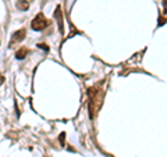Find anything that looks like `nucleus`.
<instances>
[{"label":"nucleus","mask_w":167,"mask_h":157,"mask_svg":"<svg viewBox=\"0 0 167 157\" xmlns=\"http://www.w3.org/2000/svg\"><path fill=\"white\" fill-rule=\"evenodd\" d=\"M16 6H17V9H18V10H21V11H25V10H28V9H30V3H28L26 0H18Z\"/></svg>","instance_id":"nucleus-5"},{"label":"nucleus","mask_w":167,"mask_h":157,"mask_svg":"<svg viewBox=\"0 0 167 157\" xmlns=\"http://www.w3.org/2000/svg\"><path fill=\"white\" fill-rule=\"evenodd\" d=\"M47 25H49V22H47V20L45 18V15L42 13L36 14V17L32 20V22H31V26H32L33 31H43Z\"/></svg>","instance_id":"nucleus-2"},{"label":"nucleus","mask_w":167,"mask_h":157,"mask_svg":"<svg viewBox=\"0 0 167 157\" xmlns=\"http://www.w3.org/2000/svg\"><path fill=\"white\" fill-rule=\"evenodd\" d=\"M54 17H56V20H57V22H59V31L63 33V31H64V25H63V14H61V9H60V6L56 7Z\"/></svg>","instance_id":"nucleus-4"},{"label":"nucleus","mask_w":167,"mask_h":157,"mask_svg":"<svg viewBox=\"0 0 167 157\" xmlns=\"http://www.w3.org/2000/svg\"><path fill=\"white\" fill-rule=\"evenodd\" d=\"M4 82V77L2 75V74H0V85H2V84H3Z\"/></svg>","instance_id":"nucleus-8"},{"label":"nucleus","mask_w":167,"mask_h":157,"mask_svg":"<svg viewBox=\"0 0 167 157\" xmlns=\"http://www.w3.org/2000/svg\"><path fill=\"white\" fill-rule=\"evenodd\" d=\"M26 54H28V49H26V47H21L20 50H17L16 57L18 60H24L26 57Z\"/></svg>","instance_id":"nucleus-6"},{"label":"nucleus","mask_w":167,"mask_h":157,"mask_svg":"<svg viewBox=\"0 0 167 157\" xmlns=\"http://www.w3.org/2000/svg\"><path fill=\"white\" fill-rule=\"evenodd\" d=\"M25 33H26L25 29H20V31H17V32H14L13 38H11V42H10V47H13L16 43H18V42L25 39Z\"/></svg>","instance_id":"nucleus-3"},{"label":"nucleus","mask_w":167,"mask_h":157,"mask_svg":"<svg viewBox=\"0 0 167 157\" xmlns=\"http://www.w3.org/2000/svg\"><path fill=\"white\" fill-rule=\"evenodd\" d=\"M38 47H40V49H43V50H49V47H47L45 43H40V45H38Z\"/></svg>","instance_id":"nucleus-7"},{"label":"nucleus","mask_w":167,"mask_h":157,"mask_svg":"<svg viewBox=\"0 0 167 157\" xmlns=\"http://www.w3.org/2000/svg\"><path fill=\"white\" fill-rule=\"evenodd\" d=\"M102 84L96 86H92L88 90V99H89V117L93 118L96 115V113L99 111V108L103 104V97H105V90L100 88Z\"/></svg>","instance_id":"nucleus-1"}]
</instances>
